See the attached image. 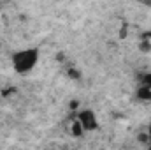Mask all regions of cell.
Masks as SVG:
<instances>
[{"label": "cell", "mask_w": 151, "mask_h": 150, "mask_svg": "<svg viewBox=\"0 0 151 150\" xmlns=\"http://www.w3.org/2000/svg\"><path fill=\"white\" fill-rule=\"evenodd\" d=\"M11 62H12V69L18 74H27L39 64V50L37 48H25V50L14 51L11 57Z\"/></svg>", "instance_id": "6da1fadb"}, {"label": "cell", "mask_w": 151, "mask_h": 150, "mask_svg": "<svg viewBox=\"0 0 151 150\" xmlns=\"http://www.w3.org/2000/svg\"><path fill=\"white\" fill-rule=\"evenodd\" d=\"M76 118L81 122V125L84 127L86 133H93L99 129V118H97V113L90 108H84V110H77L76 111Z\"/></svg>", "instance_id": "7a4b0ae2"}, {"label": "cell", "mask_w": 151, "mask_h": 150, "mask_svg": "<svg viewBox=\"0 0 151 150\" xmlns=\"http://www.w3.org/2000/svg\"><path fill=\"white\" fill-rule=\"evenodd\" d=\"M135 97L141 103H150L151 101V88L150 87H144V85H139L137 90H135Z\"/></svg>", "instance_id": "3957f363"}, {"label": "cell", "mask_w": 151, "mask_h": 150, "mask_svg": "<svg viewBox=\"0 0 151 150\" xmlns=\"http://www.w3.org/2000/svg\"><path fill=\"white\" fill-rule=\"evenodd\" d=\"M84 133H86V131H84V127L81 125V122H79L77 118H74V122L70 124V134H72L74 138H83Z\"/></svg>", "instance_id": "277c9868"}, {"label": "cell", "mask_w": 151, "mask_h": 150, "mask_svg": "<svg viewBox=\"0 0 151 150\" xmlns=\"http://www.w3.org/2000/svg\"><path fill=\"white\" fill-rule=\"evenodd\" d=\"M139 85H144V87H150L151 88V73L139 74Z\"/></svg>", "instance_id": "5b68a950"}, {"label": "cell", "mask_w": 151, "mask_h": 150, "mask_svg": "<svg viewBox=\"0 0 151 150\" xmlns=\"http://www.w3.org/2000/svg\"><path fill=\"white\" fill-rule=\"evenodd\" d=\"M139 50H141L142 53H150L151 51V41H148V39H141V42H139Z\"/></svg>", "instance_id": "8992f818"}, {"label": "cell", "mask_w": 151, "mask_h": 150, "mask_svg": "<svg viewBox=\"0 0 151 150\" xmlns=\"http://www.w3.org/2000/svg\"><path fill=\"white\" fill-rule=\"evenodd\" d=\"M67 76H69L70 79H76V81L81 79V73H79L76 67H67Z\"/></svg>", "instance_id": "52a82bcc"}, {"label": "cell", "mask_w": 151, "mask_h": 150, "mask_svg": "<svg viewBox=\"0 0 151 150\" xmlns=\"http://www.w3.org/2000/svg\"><path fill=\"white\" fill-rule=\"evenodd\" d=\"M137 141L142 143V145L146 147V145L150 143V136H148V133H139V134H137Z\"/></svg>", "instance_id": "ba28073f"}, {"label": "cell", "mask_w": 151, "mask_h": 150, "mask_svg": "<svg viewBox=\"0 0 151 150\" xmlns=\"http://www.w3.org/2000/svg\"><path fill=\"white\" fill-rule=\"evenodd\" d=\"M69 110H70V111H77V110H79V101H77V99H72V101L69 103Z\"/></svg>", "instance_id": "9c48e42d"}, {"label": "cell", "mask_w": 151, "mask_h": 150, "mask_svg": "<svg viewBox=\"0 0 151 150\" xmlns=\"http://www.w3.org/2000/svg\"><path fill=\"white\" fill-rule=\"evenodd\" d=\"M141 39H148V41H151V30L142 32V34H141Z\"/></svg>", "instance_id": "30bf717a"}, {"label": "cell", "mask_w": 151, "mask_h": 150, "mask_svg": "<svg viewBox=\"0 0 151 150\" xmlns=\"http://www.w3.org/2000/svg\"><path fill=\"white\" fill-rule=\"evenodd\" d=\"M139 2H141L142 5H146L148 9H151V0H139Z\"/></svg>", "instance_id": "8fae6325"}, {"label": "cell", "mask_w": 151, "mask_h": 150, "mask_svg": "<svg viewBox=\"0 0 151 150\" xmlns=\"http://www.w3.org/2000/svg\"><path fill=\"white\" fill-rule=\"evenodd\" d=\"M146 133H148V136H150V141H151V118H150V124H148V131H146Z\"/></svg>", "instance_id": "7c38bea8"}, {"label": "cell", "mask_w": 151, "mask_h": 150, "mask_svg": "<svg viewBox=\"0 0 151 150\" xmlns=\"http://www.w3.org/2000/svg\"><path fill=\"white\" fill-rule=\"evenodd\" d=\"M146 149H148V150H151V141L148 143V145H146Z\"/></svg>", "instance_id": "4fadbf2b"}]
</instances>
